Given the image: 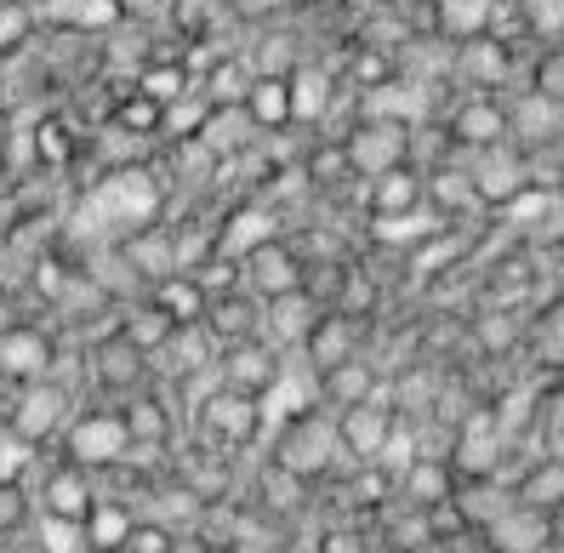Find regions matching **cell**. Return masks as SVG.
Listing matches in <instances>:
<instances>
[{
  "label": "cell",
  "mask_w": 564,
  "mask_h": 553,
  "mask_svg": "<svg viewBox=\"0 0 564 553\" xmlns=\"http://www.w3.org/2000/svg\"><path fill=\"white\" fill-rule=\"evenodd\" d=\"M451 138H456V149H490V143H502L508 138L502 97H468V104L451 115Z\"/></svg>",
  "instance_id": "cell-23"
},
{
  "label": "cell",
  "mask_w": 564,
  "mask_h": 553,
  "mask_svg": "<svg viewBox=\"0 0 564 553\" xmlns=\"http://www.w3.org/2000/svg\"><path fill=\"white\" fill-rule=\"evenodd\" d=\"M131 525H138V508H131V502H115V497H97V508L86 513V542H91V553L126 547Z\"/></svg>",
  "instance_id": "cell-32"
},
{
  "label": "cell",
  "mask_w": 564,
  "mask_h": 553,
  "mask_svg": "<svg viewBox=\"0 0 564 553\" xmlns=\"http://www.w3.org/2000/svg\"><path fill=\"white\" fill-rule=\"evenodd\" d=\"M126 451H131V434H126L120 411H109V405L104 411H75L69 422H63V434H57V457L86 468V474L120 468Z\"/></svg>",
  "instance_id": "cell-3"
},
{
  "label": "cell",
  "mask_w": 564,
  "mask_h": 553,
  "mask_svg": "<svg viewBox=\"0 0 564 553\" xmlns=\"http://www.w3.org/2000/svg\"><path fill=\"white\" fill-rule=\"evenodd\" d=\"M149 223H160V177L149 166H115L80 200V235L91 246H120Z\"/></svg>",
  "instance_id": "cell-1"
},
{
  "label": "cell",
  "mask_w": 564,
  "mask_h": 553,
  "mask_svg": "<svg viewBox=\"0 0 564 553\" xmlns=\"http://www.w3.org/2000/svg\"><path fill=\"white\" fill-rule=\"evenodd\" d=\"M513 497L536 513H553L564 508V457H536L519 479H513Z\"/></svg>",
  "instance_id": "cell-30"
},
{
  "label": "cell",
  "mask_w": 564,
  "mask_h": 553,
  "mask_svg": "<svg viewBox=\"0 0 564 553\" xmlns=\"http://www.w3.org/2000/svg\"><path fill=\"white\" fill-rule=\"evenodd\" d=\"M393 416L388 405H377V400H365V405H348V411H337V434H343V457L354 463V468H371L377 463V451L388 445V434H393Z\"/></svg>",
  "instance_id": "cell-13"
},
{
  "label": "cell",
  "mask_w": 564,
  "mask_h": 553,
  "mask_svg": "<svg viewBox=\"0 0 564 553\" xmlns=\"http://www.w3.org/2000/svg\"><path fill=\"white\" fill-rule=\"evenodd\" d=\"M479 542H485L490 553H542V547H547V513L524 508V502L513 497V508H508L502 519H490V525L479 531Z\"/></svg>",
  "instance_id": "cell-20"
},
{
  "label": "cell",
  "mask_w": 564,
  "mask_h": 553,
  "mask_svg": "<svg viewBox=\"0 0 564 553\" xmlns=\"http://www.w3.org/2000/svg\"><path fill=\"white\" fill-rule=\"evenodd\" d=\"M29 154L46 160V166H63V160H75V138H69V126L41 120L35 132H29Z\"/></svg>",
  "instance_id": "cell-37"
},
{
  "label": "cell",
  "mask_w": 564,
  "mask_h": 553,
  "mask_svg": "<svg viewBox=\"0 0 564 553\" xmlns=\"http://www.w3.org/2000/svg\"><path fill=\"white\" fill-rule=\"evenodd\" d=\"M29 0H0V52H12L18 41H29Z\"/></svg>",
  "instance_id": "cell-41"
},
{
  "label": "cell",
  "mask_w": 564,
  "mask_h": 553,
  "mask_svg": "<svg viewBox=\"0 0 564 553\" xmlns=\"http://www.w3.org/2000/svg\"><path fill=\"white\" fill-rule=\"evenodd\" d=\"M240 109L257 120V132H285V126H291V91H285V75H257Z\"/></svg>",
  "instance_id": "cell-31"
},
{
  "label": "cell",
  "mask_w": 564,
  "mask_h": 553,
  "mask_svg": "<svg viewBox=\"0 0 564 553\" xmlns=\"http://www.w3.org/2000/svg\"><path fill=\"white\" fill-rule=\"evenodd\" d=\"M508 109V143L513 149H547V143H564V104L542 91H524L519 104H502Z\"/></svg>",
  "instance_id": "cell-14"
},
{
  "label": "cell",
  "mask_w": 564,
  "mask_h": 553,
  "mask_svg": "<svg viewBox=\"0 0 564 553\" xmlns=\"http://www.w3.org/2000/svg\"><path fill=\"white\" fill-rule=\"evenodd\" d=\"M269 463H274V468H285L291 479H303V485L325 479L330 468L343 463V434H337V411L314 405V411H303V416L280 422V429L269 434ZM348 468H354V463H348Z\"/></svg>",
  "instance_id": "cell-2"
},
{
  "label": "cell",
  "mask_w": 564,
  "mask_h": 553,
  "mask_svg": "<svg viewBox=\"0 0 564 553\" xmlns=\"http://www.w3.org/2000/svg\"><path fill=\"white\" fill-rule=\"evenodd\" d=\"M445 229V217L434 212V206H411V212H393V217H371V240L377 246H393V251H411V246H422V240H434Z\"/></svg>",
  "instance_id": "cell-28"
},
{
  "label": "cell",
  "mask_w": 564,
  "mask_h": 553,
  "mask_svg": "<svg viewBox=\"0 0 564 553\" xmlns=\"http://www.w3.org/2000/svg\"><path fill=\"white\" fill-rule=\"evenodd\" d=\"M530 80H536L530 91H542V97H553V104H564V46L542 52V63H536V75H530Z\"/></svg>",
  "instance_id": "cell-42"
},
{
  "label": "cell",
  "mask_w": 564,
  "mask_h": 553,
  "mask_svg": "<svg viewBox=\"0 0 564 553\" xmlns=\"http://www.w3.org/2000/svg\"><path fill=\"white\" fill-rule=\"evenodd\" d=\"M194 143H200L212 160H240V154H251L262 143V132H257V120L246 109H212Z\"/></svg>",
  "instance_id": "cell-22"
},
{
  "label": "cell",
  "mask_w": 564,
  "mask_h": 553,
  "mask_svg": "<svg viewBox=\"0 0 564 553\" xmlns=\"http://www.w3.org/2000/svg\"><path fill=\"white\" fill-rule=\"evenodd\" d=\"M172 332H177V325L154 308V297H138V303H126V308L115 314V337H120V343H131L138 354H154Z\"/></svg>",
  "instance_id": "cell-29"
},
{
  "label": "cell",
  "mask_w": 564,
  "mask_h": 553,
  "mask_svg": "<svg viewBox=\"0 0 564 553\" xmlns=\"http://www.w3.org/2000/svg\"><path fill=\"white\" fill-rule=\"evenodd\" d=\"M120 257L131 263V274H138L143 285L172 280L177 274V235H172V223H149V229L126 235L120 240Z\"/></svg>",
  "instance_id": "cell-17"
},
{
  "label": "cell",
  "mask_w": 564,
  "mask_h": 553,
  "mask_svg": "<svg viewBox=\"0 0 564 553\" xmlns=\"http://www.w3.org/2000/svg\"><path fill=\"white\" fill-rule=\"evenodd\" d=\"M359 325H354V314H343V308H325L319 319H314V332L303 337V360L314 366V377L319 371H330V366H343V360H354L359 354Z\"/></svg>",
  "instance_id": "cell-19"
},
{
  "label": "cell",
  "mask_w": 564,
  "mask_h": 553,
  "mask_svg": "<svg viewBox=\"0 0 564 553\" xmlns=\"http://www.w3.org/2000/svg\"><path fill=\"white\" fill-rule=\"evenodd\" d=\"M91 382L104 388V394H115V400H131V394H143V388H154V377H149V354H138L131 343H104L91 354Z\"/></svg>",
  "instance_id": "cell-15"
},
{
  "label": "cell",
  "mask_w": 564,
  "mask_h": 553,
  "mask_svg": "<svg viewBox=\"0 0 564 553\" xmlns=\"http://www.w3.org/2000/svg\"><path fill=\"white\" fill-rule=\"evenodd\" d=\"M547 547H558V553H564V508H553V513H547Z\"/></svg>",
  "instance_id": "cell-44"
},
{
  "label": "cell",
  "mask_w": 564,
  "mask_h": 553,
  "mask_svg": "<svg viewBox=\"0 0 564 553\" xmlns=\"http://www.w3.org/2000/svg\"><path fill=\"white\" fill-rule=\"evenodd\" d=\"M75 416V394L63 388L57 377H41V382H23L12 394V411H7V429L29 445H57L63 422Z\"/></svg>",
  "instance_id": "cell-4"
},
{
  "label": "cell",
  "mask_w": 564,
  "mask_h": 553,
  "mask_svg": "<svg viewBox=\"0 0 564 553\" xmlns=\"http://www.w3.org/2000/svg\"><path fill=\"white\" fill-rule=\"evenodd\" d=\"M519 18L530 35H542V41H558L564 35V0H513Z\"/></svg>",
  "instance_id": "cell-38"
},
{
  "label": "cell",
  "mask_w": 564,
  "mask_h": 553,
  "mask_svg": "<svg viewBox=\"0 0 564 553\" xmlns=\"http://www.w3.org/2000/svg\"><path fill=\"white\" fill-rule=\"evenodd\" d=\"M194 553H240V547H235V542H200Z\"/></svg>",
  "instance_id": "cell-46"
},
{
  "label": "cell",
  "mask_w": 564,
  "mask_h": 553,
  "mask_svg": "<svg viewBox=\"0 0 564 553\" xmlns=\"http://www.w3.org/2000/svg\"><path fill=\"white\" fill-rule=\"evenodd\" d=\"M115 553H126V547H115Z\"/></svg>",
  "instance_id": "cell-48"
},
{
  "label": "cell",
  "mask_w": 564,
  "mask_h": 553,
  "mask_svg": "<svg viewBox=\"0 0 564 553\" xmlns=\"http://www.w3.org/2000/svg\"><path fill=\"white\" fill-rule=\"evenodd\" d=\"M200 405V434L206 440H217L223 451H246L257 434H262V411H257V400L251 394H235V388H212L206 400H194Z\"/></svg>",
  "instance_id": "cell-10"
},
{
  "label": "cell",
  "mask_w": 564,
  "mask_h": 553,
  "mask_svg": "<svg viewBox=\"0 0 564 553\" xmlns=\"http://www.w3.org/2000/svg\"><path fill=\"white\" fill-rule=\"evenodd\" d=\"M200 325H206V337H212L217 348H228V343H251V337L262 332V303L246 297V291H217V297H206Z\"/></svg>",
  "instance_id": "cell-18"
},
{
  "label": "cell",
  "mask_w": 564,
  "mask_h": 553,
  "mask_svg": "<svg viewBox=\"0 0 564 553\" xmlns=\"http://www.w3.org/2000/svg\"><path fill=\"white\" fill-rule=\"evenodd\" d=\"M451 80L468 86L474 97H502V86L513 80V46L496 35L451 41Z\"/></svg>",
  "instance_id": "cell-9"
},
{
  "label": "cell",
  "mask_w": 564,
  "mask_h": 553,
  "mask_svg": "<svg viewBox=\"0 0 564 553\" xmlns=\"http://www.w3.org/2000/svg\"><path fill=\"white\" fill-rule=\"evenodd\" d=\"M422 172L416 166H393L382 177H365V206H371V217H393V212H411L422 206L427 194H422Z\"/></svg>",
  "instance_id": "cell-27"
},
{
  "label": "cell",
  "mask_w": 564,
  "mask_h": 553,
  "mask_svg": "<svg viewBox=\"0 0 564 553\" xmlns=\"http://www.w3.org/2000/svg\"><path fill=\"white\" fill-rule=\"evenodd\" d=\"M496 7H502V0H427V18H434V35L474 41V35H490Z\"/></svg>",
  "instance_id": "cell-26"
},
{
  "label": "cell",
  "mask_w": 564,
  "mask_h": 553,
  "mask_svg": "<svg viewBox=\"0 0 564 553\" xmlns=\"http://www.w3.org/2000/svg\"><path fill=\"white\" fill-rule=\"evenodd\" d=\"M262 240H280V212L262 200V206H240L235 217L217 229V257L223 263H240L246 251H257Z\"/></svg>",
  "instance_id": "cell-21"
},
{
  "label": "cell",
  "mask_w": 564,
  "mask_h": 553,
  "mask_svg": "<svg viewBox=\"0 0 564 553\" xmlns=\"http://www.w3.org/2000/svg\"><path fill=\"white\" fill-rule=\"evenodd\" d=\"M325 308L308 297V291H291V297H274V303H262V332L257 343H269L274 354H291V348H303V337L314 332V319Z\"/></svg>",
  "instance_id": "cell-16"
},
{
  "label": "cell",
  "mask_w": 564,
  "mask_h": 553,
  "mask_svg": "<svg viewBox=\"0 0 564 553\" xmlns=\"http://www.w3.org/2000/svg\"><path fill=\"white\" fill-rule=\"evenodd\" d=\"M29 525H35V497L23 485H0V542L23 536Z\"/></svg>",
  "instance_id": "cell-36"
},
{
  "label": "cell",
  "mask_w": 564,
  "mask_h": 553,
  "mask_svg": "<svg viewBox=\"0 0 564 553\" xmlns=\"http://www.w3.org/2000/svg\"><path fill=\"white\" fill-rule=\"evenodd\" d=\"M348 7H365V12H382L388 0H348Z\"/></svg>",
  "instance_id": "cell-47"
},
{
  "label": "cell",
  "mask_w": 564,
  "mask_h": 553,
  "mask_svg": "<svg viewBox=\"0 0 564 553\" xmlns=\"http://www.w3.org/2000/svg\"><path fill=\"white\" fill-rule=\"evenodd\" d=\"M377 371H371V360L365 354H354V360H343V366H330V371H319V405L325 411H348V405H365L377 394Z\"/></svg>",
  "instance_id": "cell-25"
},
{
  "label": "cell",
  "mask_w": 564,
  "mask_h": 553,
  "mask_svg": "<svg viewBox=\"0 0 564 553\" xmlns=\"http://www.w3.org/2000/svg\"><path fill=\"white\" fill-rule=\"evenodd\" d=\"M126 553H177V531H165L160 519H138L126 536Z\"/></svg>",
  "instance_id": "cell-39"
},
{
  "label": "cell",
  "mask_w": 564,
  "mask_h": 553,
  "mask_svg": "<svg viewBox=\"0 0 564 553\" xmlns=\"http://www.w3.org/2000/svg\"><path fill=\"white\" fill-rule=\"evenodd\" d=\"M280 377V354L269 348V343H228V348H217V382L223 388H235V394H251V400H262L269 394V382Z\"/></svg>",
  "instance_id": "cell-12"
},
{
  "label": "cell",
  "mask_w": 564,
  "mask_h": 553,
  "mask_svg": "<svg viewBox=\"0 0 564 553\" xmlns=\"http://www.w3.org/2000/svg\"><path fill=\"white\" fill-rule=\"evenodd\" d=\"M285 91H291V120H308V126H319L337 104V80H330L325 63H296L285 75Z\"/></svg>",
  "instance_id": "cell-24"
},
{
  "label": "cell",
  "mask_w": 564,
  "mask_h": 553,
  "mask_svg": "<svg viewBox=\"0 0 564 553\" xmlns=\"http://www.w3.org/2000/svg\"><path fill=\"white\" fill-rule=\"evenodd\" d=\"M149 297L172 325H200V314H206V291H200L194 274H172V280L149 285Z\"/></svg>",
  "instance_id": "cell-33"
},
{
  "label": "cell",
  "mask_w": 564,
  "mask_h": 553,
  "mask_svg": "<svg viewBox=\"0 0 564 553\" xmlns=\"http://www.w3.org/2000/svg\"><path fill=\"white\" fill-rule=\"evenodd\" d=\"M468 154V183L479 194V206H513L519 194L530 188V166H524V149H513L508 138L490 143V149H462Z\"/></svg>",
  "instance_id": "cell-7"
},
{
  "label": "cell",
  "mask_w": 564,
  "mask_h": 553,
  "mask_svg": "<svg viewBox=\"0 0 564 553\" xmlns=\"http://www.w3.org/2000/svg\"><path fill=\"white\" fill-rule=\"evenodd\" d=\"M138 91L149 97V104L165 109V104H177L183 91H194V75L183 69V63H165V69H143L138 75Z\"/></svg>",
  "instance_id": "cell-35"
},
{
  "label": "cell",
  "mask_w": 564,
  "mask_h": 553,
  "mask_svg": "<svg viewBox=\"0 0 564 553\" xmlns=\"http://www.w3.org/2000/svg\"><path fill=\"white\" fill-rule=\"evenodd\" d=\"M303 251H296L291 240H262L257 251H246L235 263V291H246V297L257 303H274V297H291V291H303Z\"/></svg>",
  "instance_id": "cell-5"
},
{
  "label": "cell",
  "mask_w": 564,
  "mask_h": 553,
  "mask_svg": "<svg viewBox=\"0 0 564 553\" xmlns=\"http://www.w3.org/2000/svg\"><path fill=\"white\" fill-rule=\"evenodd\" d=\"M57 371V343L41 332V325H7L0 332V382H41Z\"/></svg>",
  "instance_id": "cell-11"
},
{
  "label": "cell",
  "mask_w": 564,
  "mask_h": 553,
  "mask_svg": "<svg viewBox=\"0 0 564 553\" xmlns=\"http://www.w3.org/2000/svg\"><path fill=\"white\" fill-rule=\"evenodd\" d=\"M314 553H371V536H365L359 525H325Z\"/></svg>",
  "instance_id": "cell-43"
},
{
  "label": "cell",
  "mask_w": 564,
  "mask_h": 553,
  "mask_svg": "<svg viewBox=\"0 0 564 553\" xmlns=\"http://www.w3.org/2000/svg\"><path fill=\"white\" fill-rule=\"evenodd\" d=\"M348 172L354 177H382L393 166H411V126L400 120H359L354 132L343 138Z\"/></svg>",
  "instance_id": "cell-8"
},
{
  "label": "cell",
  "mask_w": 564,
  "mask_h": 553,
  "mask_svg": "<svg viewBox=\"0 0 564 553\" xmlns=\"http://www.w3.org/2000/svg\"><path fill=\"white\" fill-rule=\"evenodd\" d=\"M0 553H41V547H35V536L23 531V536H12V542H0Z\"/></svg>",
  "instance_id": "cell-45"
},
{
  "label": "cell",
  "mask_w": 564,
  "mask_h": 553,
  "mask_svg": "<svg viewBox=\"0 0 564 553\" xmlns=\"http://www.w3.org/2000/svg\"><path fill=\"white\" fill-rule=\"evenodd\" d=\"M115 132H160V104H149V97L138 91V97H126L120 104V120H115Z\"/></svg>",
  "instance_id": "cell-40"
},
{
  "label": "cell",
  "mask_w": 564,
  "mask_h": 553,
  "mask_svg": "<svg viewBox=\"0 0 564 553\" xmlns=\"http://www.w3.org/2000/svg\"><path fill=\"white\" fill-rule=\"evenodd\" d=\"M23 491L35 497V513L46 519H75V525H86V513L97 508V479L75 463L52 457L35 479H23Z\"/></svg>",
  "instance_id": "cell-6"
},
{
  "label": "cell",
  "mask_w": 564,
  "mask_h": 553,
  "mask_svg": "<svg viewBox=\"0 0 564 553\" xmlns=\"http://www.w3.org/2000/svg\"><path fill=\"white\" fill-rule=\"evenodd\" d=\"M29 536H35V547H41V553H91L86 525H75V519H46V513H35Z\"/></svg>",
  "instance_id": "cell-34"
}]
</instances>
